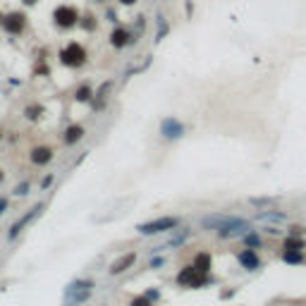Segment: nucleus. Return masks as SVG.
<instances>
[{
	"instance_id": "1",
	"label": "nucleus",
	"mask_w": 306,
	"mask_h": 306,
	"mask_svg": "<svg viewBox=\"0 0 306 306\" xmlns=\"http://www.w3.org/2000/svg\"><path fill=\"white\" fill-rule=\"evenodd\" d=\"M60 62L67 65V67H82L86 62V48L82 43H77V41L67 43L62 48V53H60Z\"/></svg>"
},
{
	"instance_id": "2",
	"label": "nucleus",
	"mask_w": 306,
	"mask_h": 306,
	"mask_svg": "<svg viewBox=\"0 0 306 306\" xmlns=\"http://www.w3.org/2000/svg\"><path fill=\"white\" fill-rule=\"evenodd\" d=\"M53 22L60 29H72L79 24V10L74 5H57L53 10Z\"/></svg>"
},
{
	"instance_id": "3",
	"label": "nucleus",
	"mask_w": 306,
	"mask_h": 306,
	"mask_svg": "<svg viewBox=\"0 0 306 306\" xmlns=\"http://www.w3.org/2000/svg\"><path fill=\"white\" fill-rule=\"evenodd\" d=\"M177 282L184 285V287H203V285L208 282V273H201V270L192 263V266H187V268L177 275Z\"/></svg>"
},
{
	"instance_id": "4",
	"label": "nucleus",
	"mask_w": 306,
	"mask_h": 306,
	"mask_svg": "<svg viewBox=\"0 0 306 306\" xmlns=\"http://www.w3.org/2000/svg\"><path fill=\"white\" fill-rule=\"evenodd\" d=\"M177 218H158V220H151V223H144L139 225V232L141 234H158V232H167L172 227H177Z\"/></svg>"
},
{
	"instance_id": "5",
	"label": "nucleus",
	"mask_w": 306,
	"mask_h": 306,
	"mask_svg": "<svg viewBox=\"0 0 306 306\" xmlns=\"http://www.w3.org/2000/svg\"><path fill=\"white\" fill-rule=\"evenodd\" d=\"M2 29H5L7 34H12V36L22 34V31L27 29V15H24V12H10V15H5Z\"/></svg>"
},
{
	"instance_id": "6",
	"label": "nucleus",
	"mask_w": 306,
	"mask_h": 306,
	"mask_svg": "<svg viewBox=\"0 0 306 306\" xmlns=\"http://www.w3.org/2000/svg\"><path fill=\"white\" fill-rule=\"evenodd\" d=\"M237 261L242 263V268L247 270H258L261 268V258H258V253H256V249H244V251H239V256H237Z\"/></svg>"
},
{
	"instance_id": "7",
	"label": "nucleus",
	"mask_w": 306,
	"mask_h": 306,
	"mask_svg": "<svg viewBox=\"0 0 306 306\" xmlns=\"http://www.w3.org/2000/svg\"><path fill=\"white\" fill-rule=\"evenodd\" d=\"M234 218L232 216H208V218H203L201 220V225L206 227V230H223V227H227L230 223H232Z\"/></svg>"
},
{
	"instance_id": "8",
	"label": "nucleus",
	"mask_w": 306,
	"mask_h": 306,
	"mask_svg": "<svg viewBox=\"0 0 306 306\" xmlns=\"http://www.w3.org/2000/svg\"><path fill=\"white\" fill-rule=\"evenodd\" d=\"M282 261L287 263V266H302L306 261L304 251H299V249H282Z\"/></svg>"
},
{
	"instance_id": "9",
	"label": "nucleus",
	"mask_w": 306,
	"mask_h": 306,
	"mask_svg": "<svg viewBox=\"0 0 306 306\" xmlns=\"http://www.w3.org/2000/svg\"><path fill=\"white\" fill-rule=\"evenodd\" d=\"M51 158H53V151H51L48 146H36V148L31 151V161L36 163V165H46Z\"/></svg>"
},
{
	"instance_id": "10",
	"label": "nucleus",
	"mask_w": 306,
	"mask_h": 306,
	"mask_svg": "<svg viewBox=\"0 0 306 306\" xmlns=\"http://www.w3.org/2000/svg\"><path fill=\"white\" fill-rule=\"evenodd\" d=\"M134 261H137V253H125L120 261H115V263H112L110 273H112V275H117V273H125L129 266H134Z\"/></svg>"
},
{
	"instance_id": "11",
	"label": "nucleus",
	"mask_w": 306,
	"mask_h": 306,
	"mask_svg": "<svg viewBox=\"0 0 306 306\" xmlns=\"http://www.w3.org/2000/svg\"><path fill=\"white\" fill-rule=\"evenodd\" d=\"M282 249H299V251H304L306 249L304 237H299V234H287L285 242H282Z\"/></svg>"
},
{
	"instance_id": "12",
	"label": "nucleus",
	"mask_w": 306,
	"mask_h": 306,
	"mask_svg": "<svg viewBox=\"0 0 306 306\" xmlns=\"http://www.w3.org/2000/svg\"><path fill=\"white\" fill-rule=\"evenodd\" d=\"M110 43L115 46V48H122L129 43V31L127 29H112V34H110Z\"/></svg>"
},
{
	"instance_id": "13",
	"label": "nucleus",
	"mask_w": 306,
	"mask_h": 306,
	"mask_svg": "<svg viewBox=\"0 0 306 306\" xmlns=\"http://www.w3.org/2000/svg\"><path fill=\"white\" fill-rule=\"evenodd\" d=\"M256 218L263 220V223H282V220H287V216L282 211H263V213H258Z\"/></svg>"
},
{
	"instance_id": "14",
	"label": "nucleus",
	"mask_w": 306,
	"mask_h": 306,
	"mask_svg": "<svg viewBox=\"0 0 306 306\" xmlns=\"http://www.w3.org/2000/svg\"><path fill=\"white\" fill-rule=\"evenodd\" d=\"M82 137H84V127H82V125H72L70 129H67V132H65V141H67V144L79 141Z\"/></svg>"
},
{
	"instance_id": "15",
	"label": "nucleus",
	"mask_w": 306,
	"mask_h": 306,
	"mask_svg": "<svg viewBox=\"0 0 306 306\" xmlns=\"http://www.w3.org/2000/svg\"><path fill=\"white\" fill-rule=\"evenodd\" d=\"M38 211H41V206H36V208H31V211H29V213H27V216L22 218V220H17V223H15V225H12V232H10V237H15V234H17L19 230H22V227H24V225H27V223H29V220H31V218L36 216Z\"/></svg>"
},
{
	"instance_id": "16",
	"label": "nucleus",
	"mask_w": 306,
	"mask_h": 306,
	"mask_svg": "<svg viewBox=\"0 0 306 306\" xmlns=\"http://www.w3.org/2000/svg\"><path fill=\"white\" fill-rule=\"evenodd\" d=\"M194 266H196L201 273H211V256L208 253H198L194 258Z\"/></svg>"
},
{
	"instance_id": "17",
	"label": "nucleus",
	"mask_w": 306,
	"mask_h": 306,
	"mask_svg": "<svg viewBox=\"0 0 306 306\" xmlns=\"http://www.w3.org/2000/svg\"><path fill=\"white\" fill-rule=\"evenodd\" d=\"M244 244H247L249 249H258V247L263 244V239H261V234L258 232H247L244 234Z\"/></svg>"
},
{
	"instance_id": "18",
	"label": "nucleus",
	"mask_w": 306,
	"mask_h": 306,
	"mask_svg": "<svg viewBox=\"0 0 306 306\" xmlns=\"http://www.w3.org/2000/svg\"><path fill=\"white\" fill-rule=\"evenodd\" d=\"M165 132H172L170 137H180V134H182V127L177 125V122H172V120H167V122H165Z\"/></svg>"
},
{
	"instance_id": "19",
	"label": "nucleus",
	"mask_w": 306,
	"mask_h": 306,
	"mask_svg": "<svg viewBox=\"0 0 306 306\" xmlns=\"http://www.w3.org/2000/svg\"><path fill=\"white\" fill-rule=\"evenodd\" d=\"M89 96H91V89H89V86H82V89L74 93V98H77V101H89Z\"/></svg>"
},
{
	"instance_id": "20",
	"label": "nucleus",
	"mask_w": 306,
	"mask_h": 306,
	"mask_svg": "<svg viewBox=\"0 0 306 306\" xmlns=\"http://www.w3.org/2000/svg\"><path fill=\"white\" fill-rule=\"evenodd\" d=\"M251 203H253V206H273V203H275V198L261 196V198H251Z\"/></svg>"
},
{
	"instance_id": "21",
	"label": "nucleus",
	"mask_w": 306,
	"mask_h": 306,
	"mask_svg": "<svg viewBox=\"0 0 306 306\" xmlns=\"http://www.w3.org/2000/svg\"><path fill=\"white\" fill-rule=\"evenodd\" d=\"M129 306H153V304H151L148 297H137V299H132V304Z\"/></svg>"
},
{
	"instance_id": "22",
	"label": "nucleus",
	"mask_w": 306,
	"mask_h": 306,
	"mask_svg": "<svg viewBox=\"0 0 306 306\" xmlns=\"http://www.w3.org/2000/svg\"><path fill=\"white\" fill-rule=\"evenodd\" d=\"M289 234H299V237H304V232H306V227L304 225H289V230H287Z\"/></svg>"
},
{
	"instance_id": "23",
	"label": "nucleus",
	"mask_w": 306,
	"mask_h": 306,
	"mask_svg": "<svg viewBox=\"0 0 306 306\" xmlns=\"http://www.w3.org/2000/svg\"><path fill=\"white\" fill-rule=\"evenodd\" d=\"M120 2H122V5H134L137 0H120Z\"/></svg>"
},
{
	"instance_id": "24",
	"label": "nucleus",
	"mask_w": 306,
	"mask_h": 306,
	"mask_svg": "<svg viewBox=\"0 0 306 306\" xmlns=\"http://www.w3.org/2000/svg\"><path fill=\"white\" fill-rule=\"evenodd\" d=\"M5 206H7V203H5V201H0V213L5 211Z\"/></svg>"
},
{
	"instance_id": "25",
	"label": "nucleus",
	"mask_w": 306,
	"mask_h": 306,
	"mask_svg": "<svg viewBox=\"0 0 306 306\" xmlns=\"http://www.w3.org/2000/svg\"><path fill=\"white\" fill-rule=\"evenodd\" d=\"M24 2H27V5H34V2H36V0H24Z\"/></svg>"
},
{
	"instance_id": "26",
	"label": "nucleus",
	"mask_w": 306,
	"mask_h": 306,
	"mask_svg": "<svg viewBox=\"0 0 306 306\" xmlns=\"http://www.w3.org/2000/svg\"><path fill=\"white\" fill-rule=\"evenodd\" d=\"M2 19H5V15H2V12H0V24H2Z\"/></svg>"
},
{
	"instance_id": "27",
	"label": "nucleus",
	"mask_w": 306,
	"mask_h": 306,
	"mask_svg": "<svg viewBox=\"0 0 306 306\" xmlns=\"http://www.w3.org/2000/svg\"><path fill=\"white\" fill-rule=\"evenodd\" d=\"M0 137H2V132H0Z\"/></svg>"
}]
</instances>
